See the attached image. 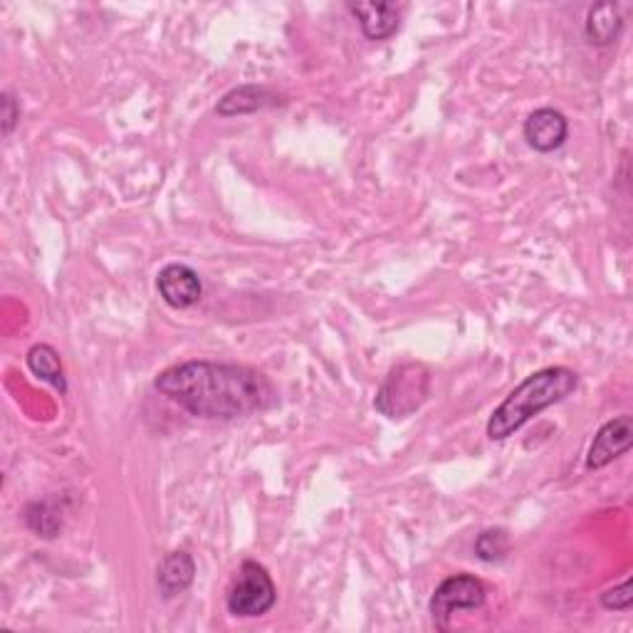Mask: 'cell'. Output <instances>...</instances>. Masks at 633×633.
I'll return each mask as SVG.
<instances>
[{"instance_id": "14", "label": "cell", "mask_w": 633, "mask_h": 633, "mask_svg": "<svg viewBox=\"0 0 633 633\" xmlns=\"http://www.w3.org/2000/svg\"><path fill=\"white\" fill-rule=\"evenodd\" d=\"M25 525L43 537V540H52L62 530V507L58 500H35L25 507Z\"/></svg>"}, {"instance_id": "12", "label": "cell", "mask_w": 633, "mask_h": 633, "mask_svg": "<svg viewBox=\"0 0 633 633\" xmlns=\"http://www.w3.org/2000/svg\"><path fill=\"white\" fill-rule=\"evenodd\" d=\"M623 31V15L619 3H597L589 8L587 21H584V35L589 45L607 47L619 40Z\"/></svg>"}, {"instance_id": "11", "label": "cell", "mask_w": 633, "mask_h": 633, "mask_svg": "<svg viewBox=\"0 0 633 633\" xmlns=\"http://www.w3.org/2000/svg\"><path fill=\"white\" fill-rule=\"evenodd\" d=\"M278 102V94L268 87H260V84H241V87L223 94L219 104H215V115L223 119L243 117L253 115V112L276 107Z\"/></svg>"}, {"instance_id": "9", "label": "cell", "mask_w": 633, "mask_h": 633, "mask_svg": "<svg viewBox=\"0 0 633 633\" xmlns=\"http://www.w3.org/2000/svg\"><path fill=\"white\" fill-rule=\"evenodd\" d=\"M349 11L359 21L366 40L374 43L389 40L401 25V11L394 3H356L349 5Z\"/></svg>"}, {"instance_id": "17", "label": "cell", "mask_w": 633, "mask_h": 633, "mask_svg": "<svg viewBox=\"0 0 633 633\" xmlns=\"http://www.w3.org/2000/svg\"><path fill=\"white\" fill-rule=\"evenodd\" d=\"M3 137H11L17 121H21V104L15 102L11 92H3Z\"/></svg>"}, {"instance_id": "4", "label": "cell", "mask_w": 633, "mask_h": 633, "mask_svg": "<svg viewBox=\"0 0 633 633\" xmlns=\"http://www.w3.org/2000/svg\"><path fill=\"white\" fill-rule=\"evenodd\" d=\"M278 587L266 566L245 560L235 574L233 587L225 597V607L235 619H258L276 607Z\"/></svg>"}, {"instance_id": "5", "label": "cell", "mask_w": 633, "mask_h": 633, "mask_svg": "<svg viewBox=\"0 0 633 633\" xmlns=\"http://www.w3.org/2000/svg\"><path fill=\"white\" fill-rule=\"evenodd\" d=\"M485 584L472 574H453L443 579L431 597V619L438 631L450 629L456 611L480 609L485 603Z\"/></svg>"}, {"instance_id": "15", "label": "cell", "mask_w": 633, "mask_h": 633, "mask_svg": "<svg viewBox=\"0 0 633 633\" xmlns=\"http://www.w3.org/2000/svg\"><path fill=\"white\" fill-rule=\"evenodd\" d=\"M509 550V537L503 530V527H490V530H483L478 535L476 540V554L478 560H483L488 564L503 562Z\"/></svg>"}, {"instance_id": "16", "label": "cell", "mask_w": 633, "mask_h": 633, "mask_svg": "<svg viewBox=\"0 0 633 633\" xmlns=\"http://www.w3.org/2000/svg\"><path fill=\"white\" fill-rule=\"evenodd\" d=\"M633 603V587L631 579H623L619 587L607 589L601 594V607L609 611H629Z\"/></svg>"}, {"instance_id": "2", "label": "cell", "mask_w": 633, "mask_h": 633, "mask_svg": "<svg viewBox=\"0 0 633 633\" xmlns=\"http://www.w3.org/2000/svg\"><path fill=\"white\" fill-rule=\"evenodd\" d=\"M579 386V374L566 366H547L519 382L488 421V438L505 441L525 426L532 415L564 401Z\"/></svg>"}, {"instance_id": "10", "label": "cell", "mask_w": 633, "mask_h": 633, "mask_svg": "<svg viewBox=\"0 0 633 633\" xmlns=\"http://www.w3.org/2000/svg\"><path fill=\"white\" fill-rule=\"evenodd\" d=\"M196 579V562L186 550H174L164 554L156 566V587L164 599H174L191 587Z\"/></svg>"}, {"instance_id": "3", "label": "cell", "mask_w": 633, "mask_h": 633, "mask_svg": "<svg viewBox=\"0 0 633 633\" xmlns=\"http://www.w3.org/2000/svg\"><path fill=\"white\" fill-rule=\"evenodd\" d=\"M431 372L426 364L406 362L394 366L376 391L374 409L386 419H406L421 409L431 396Z\"/></svg>"}, {"instance_id": "7", "label": "cell", "mask_w": 633, "mask_h": 633, "mask_svg": "<svg viewBox=\"0 0 633 633\" xmlns=\"http://www.w3.org/2000/svg\"><path fill=\"white\" fill-rule=\"evenodd\" d=\"M633 443V419L631 415H619V419L607 421L594 436L589 453H587V468L601 470L609 462L621 458L623 453L631 450Z\"/></svg>"}, {"instance_id": "6", "label": "cell", "mask_w": 633, "mask_h": 633, "mask_svg": "<svg viewBox=\"0 0 633 633\" xmlns=\"http://www.w3.org/2000/svg\"><path fill=\"white\" fill-rule=\"evenodd\" d=\"M156 290L168 307L188 309L201 300L203 282L194 268L184 266V262H172V266L159 270Z\"/></svg>"}, {"instance_id": "1", "label": "cell", "mask_w": 633, "mask_h": 633, "mask_svg": "<svg viewBox=\"0 0 633 633\" xmlns=\"http://www.w3.org/2000/svg\"><path fill=\"white\" fill-rule=\"evenodd\" d=\"M159 394L208 421H233L276 406L278 391L258 368L196 359L164 368L154 379Z\"/></svg>"}, {"instance_id": "8", "label": "cell", "mask_w": 633, "mask_h": 633, "mask_svg": "<svg viewBox=\"0 0 633 633\" xmlns=\"http://www.w3.org/2000/svg\"><path fill=\"white\" fill-rule=\"evenodd\" d=\"M523 134L527 139V144L535 151H540V154H552V151L560 149L566 137H570V121H566L560 109L540 107L525 119Z\"/></svg>"}, {"instance_id": "13", "label": "cell", "mask_w": 633, "mask_h": 633, "mask_svg": "<svg viewBox=\"0 0 633 633\" xmlns=\"http://www.w3.org/2000/svg\"><path fill=\"white\" fill-rule=\"evenodd\" d=\"M25 364L37 379L55 386L60 394H68V382H65L62 359L58 354V349L50 344H35L31 347V352H27Z\"/></svg>"}]
</instances>
